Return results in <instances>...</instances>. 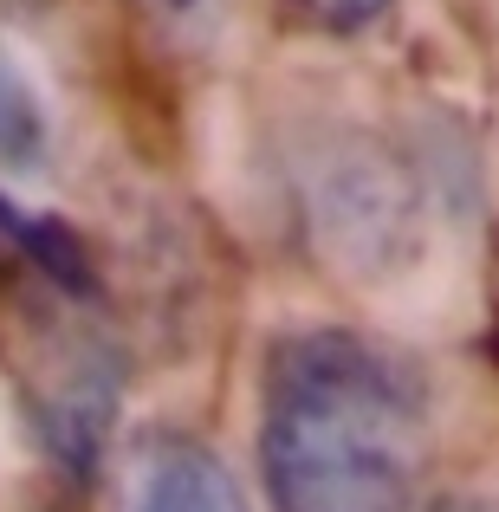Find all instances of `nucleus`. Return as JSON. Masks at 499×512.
<instances>
[{"instance_id":"nucleus-6","label":"nucleus","mask_w":499,"mask_h":512,"mask_svg":"<svg viewBox=\"0 0 499 512\" xmlns=\"http://www.w3.org/2000/svg\"><path fill=\"white\" fill-rule=\"evenodd\" d=\"M448 512H499V506H448Z\"/></svg>"},{"instance_id":"nucleus-3","label":"nucleus","mask_w":499,"mask_h":512,"mask_svg":"<svg viewBox=\"0 0 499 512\" xmlns=\"http://www.w3.org/2000/svg\"><path fill=\"white\" fill-rule=\"evenodd\" d=\"M46 163V111H39L26 72L0 52V169L26 175Z\"/></svg>"},{"instance_id":"nucleus-1","label":"nucleus","mask_w":499,"mask_h":512,"mask_svg":"<svg viewBox=\"0 0 499 512\" xmlns=\"http://www.w3.org/2000/svg\"><path fill=\"white\" fill-rule=\"evenodd\" d=\"M260 467L279 512H409L428 467V402L396 350L305 331L266 363Z\"/></svg>"},{"instance_id":"nucleus-5","label":"nucleus","mask_w":499,"mask_h":512,"mask_svg":"<svg viewBox=\"0 0 499 512\" xmlns=\"http://www.w3.org/2000/svg\"><path fill=\"white\" fill-rule=\"evenodd\" d=\"M292 7H299L312 26H325V33H357V26L383 20L396 0H292Z\"/></svg>"},{"instance_id":"nucleus-2","label":"nucleus","mask_w":499,"mask_h":512,"mask_svg":"<svg viewBox=\"0 0 499 512\" xmlns=\"http://www.w3.org/2000/svg\"><path fill=\"white\" fill-rule=\"evenodd\" d=\"M130 512H247L234 474L214 461L201 441H156L143 454V474H137V506Z\"/></svg>"},{"instance_id":"nucleus-4","label":"nucleus","mask_w":499,"mask_h":512,"mask_svg":"<svg viewBox=\"0 0 499 512\" xmlns=\"http://www.w3.org/2000/svg\"><path fill=\"white\" fill-rule=\"evenodd\" d=\"M0 227H7L13 247L33 253V260L59 279V286H72V292H91V286H98V279H91V266H85V253H78V240L65 234L59 221H39V214H20L13 201H0Z\"/></svg>"}]
</instances>
